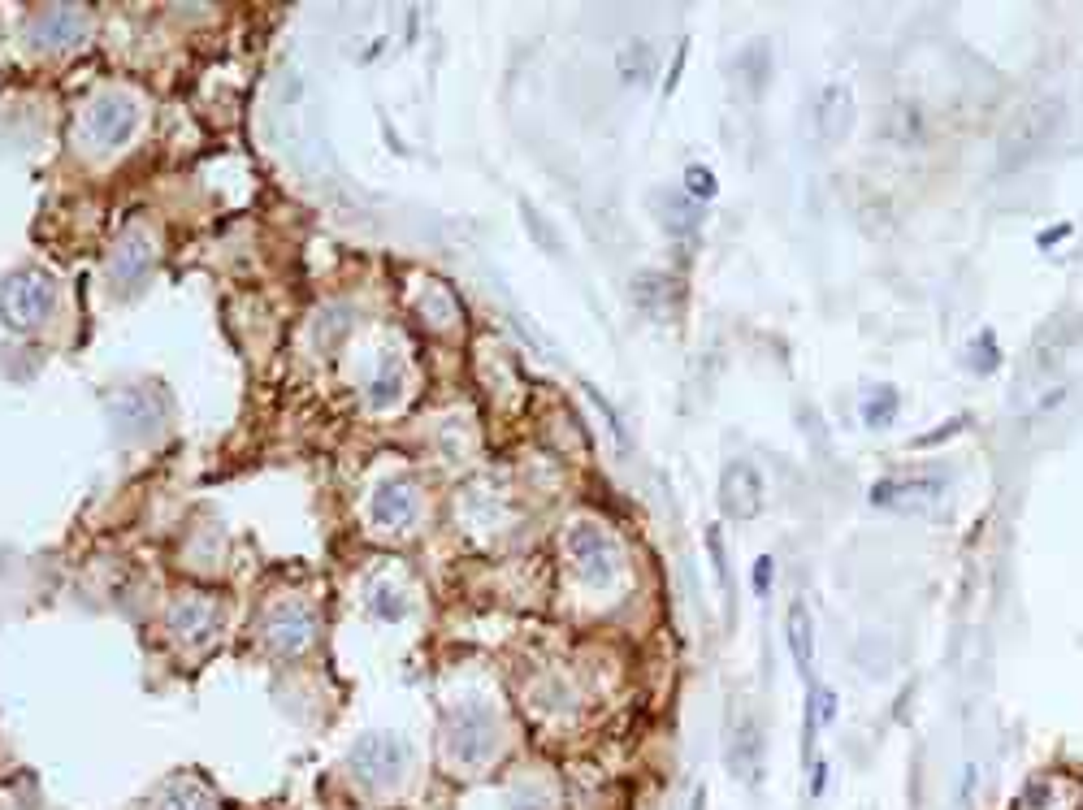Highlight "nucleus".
<instances>
[{
  "instance_id": "obj_1",
  "label": "nucleus",
  "mask_w": 1083,
  "mask_h": 810,
  "mask_svg": "<svg viewBox=\"0 0 1083 810\" xmlns=\"http://www.w3.org/2000/svg\"><path fill=\"white\" fill-rule=\"evenodd\" d=\"M1066 126V104L1062 96H1032L1027 104H1019L1006 126L997 135V156L1006 169H1019V165H1032L1036 156H1045L1053 143H1058Z\"/></svg>"
},
{
  "instance_id": "obj_2",
  "label": "nucleus",
  "mask_w": 1083,
  "mask_h": 810,
  "mask_svg": "<svg viewBox=\"0 0 1083 810\" xmlns=\"http://www.w3.org/2000/svg\"><path fill=\"white\" fill-rule=\"evenodd\" d=\"M564 551H568L572 572H577L581 585H590V590H611L624 572L620 542L611 538L598 520H577V525H568Z\"/></svg>"
},
{
  "instance_id": "obj_3",
  "label": "nucleus",
  "mask_w": 1083,
  "mask_h": 810,
  "mask_svg": "<svg viewBox=\"0 0 1083 810\" xmlns=\"http://www.w3.org/2000/svg\"><path fill=\"white\" fill-rule=\"evenodd\" d=\"M52 308H57V278L44 269H22L0 286V325L5 330H35L52 317Z\"/></svg>"
},
{
  "instance_id": "obj_4",
  "label": "nucleus",
  "mask_w": 1083,
  "mask_h": 810,
  "mask_svg": "<svg viewBox=\"0 0 1083 810\" xmlns=\"http://www.w3.org/2000/svg\"><path fill=\"white\" fill-rule=\"evenodd\" d=\"M351 776L364 789H395L412 767V750L399 733H364L347 754Z\"/></svg>"
},
{
  "instance_id": "obj_5",
  "label": "nucleus",
  "mask_w": 1083,
  "mask_h": 810,
  "mask_svg": "<svg viewBox=\"0 0 1083 810\" xmlns=\"http://www.w3.org/2000/svg\"><path fill=\"white\" fill-rule=\"evenodd\" d=\"M499 750V720H494L490 707L481 702H464L460 711L451 715V728H447V759L455 767H486Z\"/></svg>"
},
{
  "instance_id": "obj_6",
  "label": "nucleus",
  "mask_w": 1083,
  "mask_h": 810,
  "mask_svg": "<svg viewBox=\"0 0 1083 810\" xmlns=\"http://www.w3.org/2000/svg\"><path fill=\"white\" fill-rule=\"evenodd\" d=\"M139 117V100L130 91H100L83 113V139L96 152H117L139 130Z\"/></svg>"
},
{
  "instance_id": "obj_7",
  "label": "nucleus",
  "mask_w": 1083,
  "mask_h": 810,
  "mask_svg": "<svg viewBox=\"0 0 1083 810\" xmlns=\"http://www.w3.org/2000/svg\"><path fill=\"white\" fill-rule=\"evenodd\" d=\"M369 520L377 529L386 533H403L421 520V490L412 486L408 477H395V481H382L369 499Z\"/></svg>"
},
{
  "instance_id": "obj_8",
  "label": "nucleus",
  "mask_w": 1083,
  "mask_h": 810,
  "mask_svg": "<svg viewBox=\"0 0 1083 810\" xmlns=\"http://www.w3.org/2000/svg\"><path fill=\"white\" fill-rule=\"evenodd\" d=\"M763 503H767V486H763L759 468H754L750 460L728 464L724 477H720V507H724V516L728 520H754V516L763 512Z\"/></svg>"
},
{
  "instance_id": "obj_9",
  "label": "nucleus",
  "mask_w": 1083,
  "mask_h": 810,
  "mask_svg": "<svg viewBox=\"0 0 1083 810\" xmlns=\"http://www.w3.org/2000/svg\"><path fill=\"white\" fill-rule=\"evenodd\" d=\"M317 611L304 607V603H282V607H273V616L265 624V633H269V646L278 650V655L286 659H295V655H304V650L317 642Z\"/></svg>"
},
{
  "instance_id": "obj_10",
  "label": "nucleus",
  "mask_w": 1083,
  "mask_h": 810,
  "mask_svg": "<svg viewBox=\"0 0 1083 810\" xmlns=\"http://www.w3.org/2000/svg\"><path fill=\"white\" fill-rule=\"evenodd\" d=\"M854 87L845 83V78H837V83H828L824 91L815 96V135L819 143H841V139H850V130H854Z\"/></svg>"
},
{
  "instance_id": "obj_11",
  "label": "nucleus",
  "mask_w": 1083,
  "mask_h": 810,
  "mask_svg": "<svg viewBox=\"0 0 1083 810\" xmlns=\"http://www.w3.org/2000/svg\"><path fill=\"white\" fill-rule=\"evenodd\" d=\"M945 494V477H884L871 486V503L893 512H923Z\"/></svg>"
},
{
  "instance_id": "obj_12",
  "label": "nucleus",
  "mask_w": 1083,
  "mask_h": 810,
  "mask_svg": "<svg viewBox=\"0 0 1083 810\" xmlns=\"http://www.w3.org/2000/svg\"><path fill=\"white\" fill-rule=\"evenodd\" d=\"M152 256H156L152 234H148V230H139V226H135V230H126L122 239H117L113 256H109V282L117 286V291H135V286L148 278Z\"/></svg>"
},
{
  "instance_id": "obj_13",
  "label": "nucleus",
  "mask_w": 1083,
  "mask_h": 810,
  "mask_svg": "<svg viewBox=\"0 0 1083 810\" xmlns=\"http://www.w3.org/2000/svg\"><path fill=\"white\" fill-rule=\"evenodd\" d=\"M87 13L83 9H74V5H52L44 13H35V22H31V39H35V48H74V44H83L87 39Z\"/></svg>"
},
{
  "instance_id": "obj_14",
  "label": "nucleus",
  "mask_w": 1083,
  "mask_h": 810,
  "mask_svg": "<svg viewBox=\"0 0 1083 810\" xmlns=\"http://www.w3.org/2000/svg\"><path fill=\"white\" fill-rule=\"evenodd\" d=\"M169 629H174V637H182V642L204 646L221 633V611L208 603V598H182V603L169 607Z\"/></svg>"
},
{
  "instance_id": "obj_15",
  "label": "nucleus",
  "mask_w": 1083,
  "mask_h": 810,
  "mask_svg": "<svg viewBox=\"0 0 1083 810\" xmlns=\"http://www.w3.org/2000/svg\"><path fill=\"white\" fill-rule=\"evenodd\" d=\"M728 772L737 780H759L763 772V733L754 724V715H741L728 728Z\"/></svg>"
},
{
  "instance_id": "obj_16",
  "label": "nucleus",
  "mask_w": 1083,
  "mask_h": 810,
  "mask_svg": "<svg viewBox=\"0 0 1083 810\" xmlns=\"http://www.w3.org/2000/svg\"><path fill=\"white\" fill-rule=\"evenodd\" d=\"M403 390H408V369H403V360L399 356H382L377 373L364 382V403L377 408V412H386V408H395V403L403 399Z\"/></svg>"
},
{
  "instance_id": "obj_17",
  "label": "nucleus",
  "mask_w": 1083,
  "mask_h": 810,
  "mask_svg": "<svg viewBox=\"0 0 1083 810\" xmlns=\"http://www.w3.org/2000/svg\"><path fill=\"white\" fill-rule=\"evenodd\" d=\"M923 135H928V126H923V109L915 100H893L884 109V139L889 143L915 148V143H923Z\"/></svg>"
},
{
  "instance_id": "obj_18",
  "label": "nucleus",
  "mask_w": 1083,
  "mask_h": 810,
  "mask_svg": "<svg viewBox=\"0 0 1083 810\" xmlns=\"http://www.w3.org/2000/svg\"><path fill=\"white\" fill-rule=\"evenodd\" d=\"M785 637H789V655H793V663H798V672L806 676V672H811V663H815V620H811V611H806L802 598H798V603H789Z\"/></svg>"
},
{
  "instance_id": "obj_19",
  "label": "nucleus",
  "mask_w": 1083,
  "mask_h": 810,
  "mask_svg": "<svg viewBox=\"0 0 1083 810\" xmlns=\"http://www.w3.org/2000/svg\"><path fill=\"white\" fill-rule=\"evenodd\" d=\"M772 65H776V57H772V44H767V39H750V44L737 52V78L754 96H763L767 83H772Z\"/></svg>"
},
{
  "instance_id": "obj_20",
  "label": "nucleus",
  "mask_w": 1083,
  "mask_h": 810,
  "mask_svg": "<svg viewBox=\"0 0 1083 810\" xmlns=\"http://www.w3.org/2000/svg\"><path fill=\"white\" fill-rule=\"evenodd\" d=\"M655 74H659V52H655V44H646V39H633V44H624V52H620V78H624V83L646 87Z\"/></svg>"
},
{
  "instance_id": "obj_21",
  "label": "nucleus",
  "mask_w": 1083,
  "mask_h": 810,
  "mask_svg": "<svg viewBox=\"0 0 1083 810\" xmlns=\"http://www.w3.org/2000/svg\"><path fill=\"white\" fill-rule=\"evenodd\" d=\"M369 611H373L377 620H386V624H399V620L412 611V598L403 594V585H395V581H373V590H369Z\"/></svg>"
},
{
  "instance_id": "obj_22",
  "label": "nucleus",
  "mask_w": 1083,
  "mask_h": 810,
  "mask_svg": "<svg viewBox=\"0 0 1083 810\" xmlns=\"http://www.w3.org/2000/svg\"><path fill=\"white\" fill-rule=\"evenodd\" d=\"M663 226H668L672 234H694L702 226V204L698 200H689V195L681 191H668L663 195Z\"/></svg>"
},
{
  "instance_id": "obj_23",
  "label": "nucleus",
  "mask_w": 1083,
  "mask_h": 810,
  "mask_svg": "<svg viewBox=\"0 0 1083 810\" xmlns=\"http://www.w3.org/2000/svg\"><path fill=\"white\" fill-rule=\"evenodd\" d=\"M897 408H902V395L893 386H876V395L863 399V425L871 429H884L897 421Z\"/></svg>"
},
{
  "instance_id": "obj_24",
  "label": "nucleus",
  "mask_w": 1083,
  "mask_h": 810,
  "mask_svg": "<svg viewBox=\"0 0 1083 810\" xmlns=\"http://www.w3.org/2000/svg\"><path fill=\"white\" fill-rule=\"evenodd\" d=\"M672 278H663V273H642L637 278V304H642L646 312H655V317H668V286Z\"/></svg>"
},
{
  "instance_id": "obj_25",
  "label": "nucleus",
  "mask_w": 1083,
  "mask_h": 810,
  "mask_svg": "<svg viewBox=\"0 0 1083 810\" xmlns=\"http://www.w3.org/2000/svg\"><path fill=\"white\" fill-rule=\"evenodd\" d=\"M156 810H213V798L200 785H169Z\"/></svg>"
},
{
  "instance_id": "obj_26",
  "label": "nucleus",
  "mask_w": 1083,
  "mask_h": 810,
  "mask_svg": "<svg viewBox=\"0 0 1083 810\" xmlns=\"http://www.w3.org/2000/svg\"><path fill=\"white\" fill-rule=\"evenodd\" d=\"M1001 364V351H997V334L993 330H980L971 338V369L975 373H997Z\"/></svg>"
},
{
  "instance_id": "obj_27",
  "label": "nucleus",
  "mask_w": 1083,
  "mask_h": 810,
  "mask_svg": "<svg viewBox=\"0 0 1083 810\" xmlns=\"http://www.w3.org/2000/svg\"><path fill=\"white\" fill-rule=\"evenodd\" d=\"M685 191L694 195V200H711V195L720 191V182H715V174L707 165H689L685 169Z\"/></svg>"
},
{
  "instance_id": "obj_28",
  "label": "nucleus",
  "mask_w": 1083,
  "mask_h": 810,
  "mask_svg": "<svg viewBox=\"0 0 1083 810\" xmlns=\"http://www.w3.org/2000/svg\"><path fill=\"white\" fill-rule=\"evenodd\" d=\"M707 551H711L715 581H720V590L728 594V555H724V529H720V525H711V529H707Z\"/></svg>"
},
{
  "instance_id": "obj_29",
  "label": "nucleus",
  "mask_w": 1083,
  "mask_h": 810,
  "mask_svg": "<svg viewBox=\"0 0 1083 810\" xmlns=\"http://www.w3.org/2000/svg\"><path fill=\"white\" fill-rule=\"evenodd\" d=\"M776 581V559L772 555H759L754 559V594H767Z\"/></svg>"
},
{
  "instance_id": "obj_30",
  "label": "nucleus",
  "mask_w": 1083,
  "mask_h": 810,
  "mask_svg": "<svg viewBox=\"0 0 1083 810\" xmlns=\"http://www.w3.org/2000/svg\"><path fill=\"white\" fill-rule=\"evenodd\" d=\"M685 52H689L685 44H681V48H676V61H672V74H668V83H663V91H676V78H681V65H685Z\"/></svg>"
},
{
  "instance_id": "obj_31",
  "label": "nucleus",
  "mask_w": 1083,
  "mask_h": 810,
  "mask_svg": "<svg viewBox=\"0 0 1083 810\" xmlns=\"http://www.w3.org/2000/svg\"><path fill=\"white\" fill-rule=\"evenodd\" d=\"M689 810H707V789H702V785L689 793Z\"/></svg>"
},
{
  "instance_id": "obj_32",
  "label": "nucleus",
  "mask_w": 1083,
  "mask_h": 810,
  "mask_svg": "<svg viewBox=\"0 0 1083 810\" xmlns=\"http://www.w3.org/2000/svg\"><path fill=\"white\" fill-rule=\"evenodd\" d=\"M1066 234H1071V226H1058V230H1053V234H1040V247L1058 243V239H1066Z\"/></svg>"
}]
</instances>
